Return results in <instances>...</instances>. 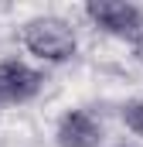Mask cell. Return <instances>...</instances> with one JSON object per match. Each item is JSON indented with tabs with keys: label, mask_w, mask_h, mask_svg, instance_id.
I'll list each match as a JSON object with an SVG mask.
<instances>
[{
	"label": "cell",
	"mask_w": 143,
	"mask_h": 147,
	"mask_svg": "<svg viewBox=\"0 0 143 147\" xmlns=\"http://www.w3.org/2000/svg\"><path fill=\"white\" fill-rule=\"evenodd\" d=\"M85 14L106 34L130 38V41L143 34V7L130 3V0H89L85 3Z\"/></svg>",
	"instance_id": "7a4b0ae2"
},
{
	"label": "cell",
	"mask_w": 143,
	"mask_h": 147,
	"mask_svg": "<svg viewBox=\"0 0 143 147\" xmlns=\"http://www.w3.org/2000/svg\"><path fill=\"white\" fill-rule=\"evenodd\" d=\"M133 55H136V62L143 65V34H140V38H133Z\"/></svg>",
	"instance_id": "8992f818"
},
{
	"label": "cell",
	"mask_w": 143,
	"mask_h": 147,
	"mask_svg": "<svg viewBox=\"0 0 143 147\" xmlns=\"http://www.w3.org/2000/svg\"><path fill=\"white\" fill-rule=\"evenodd\" d=\"M21 41L34 58L51 62V65L68 62L75 55V48H78L72 24L61 21V17H34V21H27L24 31H21Z\"/></svg>",
	"instance_id": "6da1fadb"
},
{
	"label": "cell",
	"mask_w": 143,
	"mask_h": 147,
	"mask_svg": "<svg viewBox=\"0 0 143 147\" xmlns=\"http://www.w3.org/2000/svg\"><path fill=\"white\" fill-rule=\"evenodd\" d=\"M58 147H99L102 144V123L89 110H68L55 127Z\"/></svg>",
	"instance_id": "277c9868"
},
{
	"label": "cell",
	"mask_w": 143,
	"mask_h": 147,
	"mask_svg": "<svg viewBox=\"0 0 143 147\" xmlns=\"http://www.w3.org/2000/svg\"><path fill=\"white\" fill-rule=\"evenodd\" d=\"M123 120H126V127H130L133 134H140V137H143V99L126 103V106H123Z\"/></svg>",
	"instance_id": "5b68a950"
},
{
	"label": "cell",
	"mask_w": 143,
	"mask_h": 147,
	"mask_svg": "<svg viewBox=\"0 0 143 147\" xmlns=\"http://www.w3.org/2000/svg\"><path fill=\"white\" fill-rule=\"evenodd\" d=\"M116 147H133V144H116Z\"/></svg>",
	"instance_id": "52a82bcc"
},
{
	"label": "cell",
	"mask_w": 143,
	"mask_h": 147,
	"mask_svg": "<svg viewBox=\"0 0 143 147\" xmlns=\"http://www.w3.org/2000/svg\"><path fill=\"white\" fill-rule=\"evenodd\" d=\"M41 86H44V75L31 69L27 62H17V58L0 62V106H17L34 99Z\"/></svg>",
	"instance_id": "3957f363"
}]
</instances>
